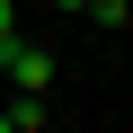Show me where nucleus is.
Listing matches in <instances>:
<instances>
[{"instance_id":"f257e3e1","label":"nucleus","mask_w":133,"mask_h":133,"mask_svg":"<svg viewBox=\"0 0 133 133\" xmlns=\"http://www.w3.org/2000/svg\"><path fill=\"white\" fill-rule=\"evenodd\" d=\"M0 71H9L18 89H53V53H44V44H18V36H0Z\"/></svg>"},{"instance_id":"f03ea898","label":"nucleus","mask_w":133,"mask_h":133,"mask_svg":"<svg viewBox=\"0 0 133 133\" xmlns=\"http://www.w3.org/2000/svg\"><path fill=\"white\" fill-rule=\"evenodd\" d=\"M89 18H98V27H124V18H133V0H89Z\"/></svg>"},{"instance_id":"7ed1b4c3","label":"nucleus","mask_w":133,"mask_h":133,"mask_svg":"<svg viewBox=\"0 0 133 133\" xmlns=\"http://www.w3.org/2000/svg\"><path fill=\"white\" fill-rule=\"evenodd\" d=\"M9 27H18V0H0V36H9Z\"/></svg>"}]
</instances>
